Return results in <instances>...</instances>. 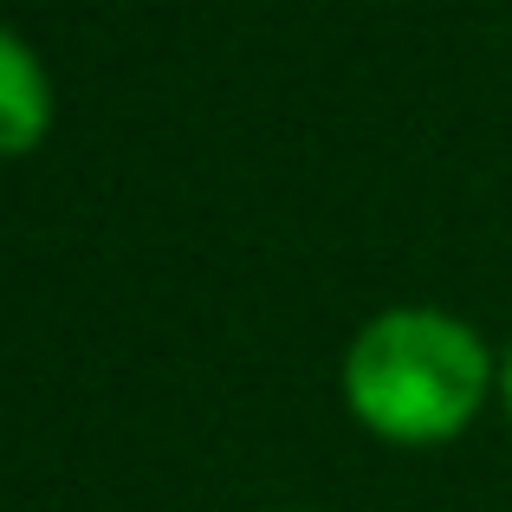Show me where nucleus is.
Segmentation results:
<instances>
[{
    "label": "nucleus",
    "mask_w": 512,
    "mask_h": 512,
    "mask_svg": "<svg viewBox=\"0 0 512 512\" xmlns=\"http://www.w3.org/2000/svg\"><path fill=\"white\" fill-rule=\"evenodd\" d=\"M338 396L389 448H448L500 402V350L448 305H383L350 331Z\"/></svg>",
    "instance_id": "nucleus-1"
},
{
    "label": "nucleus",
    "mask_w": 512,
    "mask_h": 512,
    "mask_svg": "<svg viewBox=\"0 0 512 512\" xmlns=\"http://www.w3.org/2000/svg\"><path fill=\"white\" fill-rule=\"evenodd\" d=\"M59 124V85L13 26H0V163H20Z\"/></svg>",
    "instance_id": "nucleus-2"
},
{
    "label": "nucleus",
    "mask_w": 512,
    "mask_h": 512,
    "mask_svg": "<svg viewBox=\"0 0 512 512\" xmlns=\"http://www.w3.org/2000/svg\"><path fill=\"white\" fill-rule=\"evenodd\" d=\"M500 415L512 422V338H506V350H500Z\"/></svg>",
    "instance_id": "nucleus-3"
},
{
    "label": "nucleus",
    "mask_w": 512,
    "mask_h": 512,
    "mask_svg": "<svg viewBox=\"0 0 512 512\" xmlns=\"http://www.w3.org/2000/svg\"><path fill=\"white\" fill-rule=\"evenodd\" d=\"M279 512H325V506H279Z\"/></svg>",
    "instance_id": "nucleus-4"
}]
</instances>
